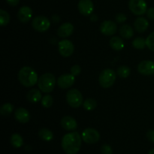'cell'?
Returning <instances> with one entry per match:
<instances>
[{
    "instance_id": "1",
    "label": "cell",
    "mask_w": 154,
    "mask_h": 154,
    "mask_svg": "<svg viewBox=\"0 0 154 154\" xmlns=\"http://www.w3.org/2000/svg\"><path fill=\"white\" fill-rule=\"evenodd\" d=\"M82 138L77 132L66 134L62 138L61 146L64 152L67 154H77L81 147Z\"/></svg>"
},
{
    "instance_id": "2",
    "label": "cell",
    "mask_w": 154,
    "mask_h": 154,
    "mask_svg": "<svg viewBox=\"0 0 154 154\" xmlns=\"http://www.w3.org/2000/svg\"><path fill=\"white\" fill-rule=\"evenodd\" d=\"M17 77L20 83L26 87H30L35 85L38 81L35 71L29 66H24L20 69L18 72Z\"/></svg>"
},
{
    "instance_id": "3",
    "label": "cell",
    "mask_w": 154,
    "mask_h": 154,
    "mask_svg": "<svg viewBox=\"0 0 154 154\" xmlns=\"http://www.w3.org/2000/svg\"><path fill=\"white\" fill-rule=\"evenodd\" d=\"M56 84V78L53 74L45 73L38 78V86L41 91L49 93L54 90Z\"/></svg>"
},
{
    "instance_id": "4",
    "label": "cell",
    "mask_w": 154,
    "mask_h": 154,
    "mask_svg": "<svg viewBox=\"0 0 154 154\" xmlns=\"http://www.w3.org/2000/svg\"><path fill=\"white\" fill-rule=\"evenodd\" d=\"M116 73L113 69H107L102 71L99 77V84L103 88L107 89L112 87L116 81Z\"/></svg>"
},
{
    "instance_id": "5",
    "label": "cell",
    "mask_w": 154,
    "mask_h": 154,
    "mask_svg": "<svg viewBox=\"0 0 154 154\" xmlns=\"http://www.w3.org/2000/svg\"><path fill=\"white\" fill-rule=\"evenodd\" d=\"M66 101L69 106L78 108L83 105V96L77 89H71L66 93Z\"/></svg>"
},
{
    "instance_id": "6",
    "label": "cell",
    "mask_w": 154,
    "mask_h": 154,
    "mask_svg": "<svg viewBox=\"0 0 154 154\" xmlns=\"http://www.w3.org/2000/svg\"><path fill=\"white\" fill-rule=\"evenodd\" d=\"M129 10L135 15H143L147 12V5L144 0H129Z\"/></svg>"
},
{
    "instance_id": "7",
    "label": "cell",
    "mask_w": 154,
    "mask_h": 154,
    "mask_svg": "<svg viewBox=\"0 0 154 154\" xmlns=\"http://www.w3.org/2000/svg\"><path fill=\"white\" fill-rule=\"evenodd\" d=\"M32 26L35 30L40 32L47 31L51 26V22L45 16H37L32 21Z\"/></svg>"
},
{
    "instance_id": "8",
    "label": "cell",
    "mask_w": 154,
    "mask_h": 154,
    "mask_svg": "<svg viewBox=\"0 0 154 154\" xmlns=\"http://www.w3.org/2000/svg\"><path fill=\"white\" fill-rule=\"evenodd\" d=\"M82 140L87 144H93L97 143L100 139V134L96 129L93 128H87L84 129L81 135Z\"/></svg>"
},
{
    "instance_id": "9",
    "label": "cell",
    "mask_w": 154,
    "mask_h": 154,
    "mask_svg": "<svg viewBox=\"0 0 154 154\" xmlns=\"http://www.w3.org/2000/svg\"><path fill=\"white\" fill-rule=\"evenodd\" d=\"M58 51L61 56L64 57H69L73 54L75 47L71 41L65 39V40H62L59 42Z\"/></svg>"
},
{
    "instance_id": "10",
    "label": "cell",
    "mask_w": 154,
    "mask_h": 154,
    "mask_svg": "<svg viewBox=\"0 0 154 154\" xmlns=\"http://www.w3.org/2000/svg\"><path fill=\"white\" fill-rule=\"evenodd\" d=\"M80 13L84 16H90L94 10V5L91 0H80L78 4Z\"/></svg>"
},
{
    "instance_id": "11",
    "label": "cell",
    "mask_w": 154,
    "mask_h": 154,
    "mask_svg": "<svg viewBox=\"0 0 154 154\" xmlns=\"http://www.w3.org/2000/svg\"><path fill=\"white\" fill-rule=\"evenodd\" d=\"M75 81V76L72 74H65L59 77L57 79V85L61 89L70 88Z\"/></svg>"
},
{
    "instance_id": "12",
    "label": "cell",
    "mask_w": 154,
    "mask_h": 154,
    "mask_svg": "<svg viewBox=\"0 0 154 154\" xmlns=\"http://www.w3.org/2000/svg\"><path fill=\"white\" fill-rule=\"evenodd\" d=\"M117 30L116 23L112 20H105L100 25V32L106 36L113 35Z\"/></svg>"
},
{
    "instance_id": "13",
    "label": "cell",
    "mask_w": 154,
    "mask_h": 154,
    "mask_svg": "<svg viewBox=\"0 0 154 154\" xmlns=\"http://www.w3.org/2000/svg\"><path fill=\"white\" fill-rule=\"evenodd\" d=\"M138 71L143 75H154V63L150 60H144L138 65Z\"/></svg>"
},
{
    "instance_id": "14",
    "label": "cell",
    "mask_w": 154,
    "mask_h": 154,
    "mask_svg": "<svg viewBox=\"0 0 154 154\" xmlns=\"http://www.w3.org/2000/svg\"><path fill=\"white\" fill-rule=\"evenodd\" d=\"M32 17V10L29 6H22L17 13V18L21 23H28Z\"/></svg>"
},
{
    "instance_id": "15",
    "label": "cell",
    "mask_w": 154,
    "mask_h": 154,
    "mask_svg": "<svg viewBox=\"0 0 154 154\" xmlns=\"http://www.w3.org/2000/svg\"><path fill=\"white\" fill-rule=\"evenodd\" d=\"M60 125L65 130L67 131H75L78 128L76 120L70 116L63 117L60 121Z\"/></svg>"
},
{
    "instance_id": "16",
    "label": "cell",
    "mask_w": 154,
    "mask_h": 154,
    "mask_svg": "<svg viewBox=\"0 0 154 154\" xmlns=\"http://www.w3.org/2000/svg\"><path fill=\"white\" fill-rule=\"evenodd\" d=\"M74 32V26L71 23L66 22L62 24L57 30V35L61 38L70 36Z\"/></svg>"
},
{
    "instance_id": "17",
    "label": "cell",
    "mask_w": 154,
    "mask_h": 154,
    "mask_svg": "<svg viewBox=\"0 0 154 154\" xmlns=\"http://www.w3.org/2000/svg\"><path fill=\"white\" fill-rule=\"evenodd\" d=\"M14 117L19 123H26L30 120V114L25 108H19L15 111Z\"/></svg>"
},
{
    "instance_id": "18",
    "label": "cell",
    "mask_w": 154,
    "mask_h": 154,
    "mask_svg": "<svg viewBox=\"0 0 154 154\" xmlns=\"http://www.w3.org/2000/svg\"><path fill=\"white\" fill-rule=\"evenodd\" d=\"M134 26L138 32L142 33L145 32L148 28L149 22L146 18L139 17L135 20V23H134Z\"/></svg>"
},
{
    "instance_id": "19",
    "label": "cell",
    "mask_w": 154,
    "mask_h": 154,
    "mask_svg": "<svg viewBox=\"0 0 154 154\" xmlns=\"http://www.w3.org/2000/svg\"><path fill=\"white\" fill-rule=\"evenodd\" d=\"M26 98L27 100L29 102H32V103H37L39 101L42 100V93H41L40 90H37V89H32V90H30L27 93Z\"/></svg>"
},
{
    "instance_id": "20",
    "label": "cell",
    "mask_w": 154,
    "mask_h": 154,
    "mask_svg": "<svg viewBox=\"0 0 154 154\" xmlns=\"http://www.w3.org/2000/svg\"><path fill=\"white\" fill-rule=\"evenodd\" d=\"M110 46L114 51H121L124 48V42H123V39L120 38L118 36H114V37L111 38L110 40Z\"/></svg>"
},
{
    "instance_id": "21",
    "label": "cell",
    "mask_w": 154,
    "mask_h": 154,
    "mask_svg": "<svg viewBox=\"0 0 154 154\" xmlns=\"http://www.w3.org/2000/svg\"><path fill=\"white\" fill-rule=\"evenodd\" d=\"M119 32L121 37H123L125 39H129L133 36L134 31L132 29V26L128 24H124L121 26L119 29Z\"/></svg>"
},
{
    "instance_id": "22",
    "label": "cell",
    "mask_w": 154,
    "mask_h": 154,
    "mask_svg": "<svg viewBox=\"0 0 154 154\" xmlns=\"http://www.w3.org/2000/svg\"><path fill=\"white\" fill-rule=\"evenodd\" d=\"M38 136L41 139L45 141H51L54 139V134L50 129L42 128L39 130Z\"/></svg>"
},
{
    "instance_id": "23",
    "label": "cell",
    "mask_w": 154,
    "mask_h": 154,
    "mask_svg": "<svg viewBox=\"0 0 154 154\" xmlns=\"http://www.w3.org/2000/svg\"><path fill=\"white\" fill-rule=\"evenodd\" d=\"M11 144L15 148H20L23 145V139L20 134L14 133L11 136Z\"/></svg>"
},
{
    "instance_id": "24",
    "label": "cell",
    "mask_w": 154,
    "mask_h": 154,
    "mask_svg": "<svg viewBox=\"0 0 154 154\" xmlns=\"http://www.w3.org/2000/svg\"><path fill=\"white\" fill-rule=\"evenodd\" d=\"M83 107L87 111H93L97 107V102L94 99H87L83 103Z\"/></svg>"
},
{
    "instance_id": "25",
    "label": "cell",
    "mask_w": 154,
    "mask_h": 154,
    "mask_svg": "<svg viewBox=\"0 0 154 154\" xmlns=\"http://www.w3.org/2000/svg\"><path fill=\"white\" fill-rule=\"evenodd\" d=\"M132 46H133L135 49H144V48L147 46V45H146V39L143 38L141 37L136 38L134 39L133 42H132Z\"/></svg>"
},
{
    "instance_id": "26",
    "label": "cell",
    "mask_w": 154,
    "mask_h": 154,
    "mask_svg": "<svg viewBox=\"0 0 154 154\" xmlns=\"http://www.w3.org/2000/svg\"><path fill=\"white\" fill-rule=\"evenodd\" d=\"M10 22V15L3 9L0 10V25L2 26L8 25V23Z\"/></svg>"
},
{
    "instance_id": "27",
    "label": "cell",
    "mask_w": 154,
    "mask_h": 154,
    "mask_svg": "<svg viewBox=\"0 0 154 154\" xmlns=\"http://www.w3.org/2000/svg\"><path fill=\"white\" fill-rule=\"evenodd\" d=\"M14 110L13 105L11 103H5L2 105L0 108V114L3 116H8L12 113Z\"/></svg>"
},
{
    "instance_id": "28",
    "label": "cell",
    "mask_w": 154,
    "mask_h": 154,
    "mask_svg": "<svg viewBox=\"0 0 154 154\" xmlns=\"http://www.w3.org/2000/svg\"><path fill=\"white\" fill-rule=\"evenodd\" d=\"M117 75L122 78H126L129 76L131 73V70L128 66H122L117 69Z\"/></svg>"
},
{
    "instance_id": "29",
    "label": "cell",
    "mask_w": 154,
    "mask_h": 154,
    "mask_svg": "<svg viewBox=\"0 0 154 154\" xmlns=\"http://www.w3.org/2000/svg\"><path fill=\"white\" fill-rule=\"evenodd\" d=\"M41 102H42V105L44 108H49L54 104V99L51 95H45L42 97Z\"/></svg>"
},
{
    "instance_id": "30",
    "label": "cell",
    "mask_w": 154,
    "mask_h": 154,
    "mask_svg": "<svg viewBox=\"0 0 154 154\" xmlns=\"http://www.w3.org/2000/svg\"><path fill=\"white\" fill-rule=\"evenodd\" d=\"M146 45L150 51H154V32L150 33L146 38Z\"/></svg>"
},
{
    "instance_id": "31",
    "label": "cell",
    "mask_w": 154,
    "mask_h": 154,
    "mask_svg": "<svg viewBox=\"0 0 154 154\" xmlns=\"http://www.w3.org/2000/svg\"><path fill=\"white\" fill-rule=\"evenodd\" d=\"M102 154H113V150L111 146L108 144H105L101 147Z\"/></svg>"
},
{
    "instance_id": "32",
    "label": "cell",
    "mask_w": 154,
    "mask_h": 154,
    "mask_svg": "<svg viewBox=\"0 0 154 154\" xmlns=\"http://www.w3.org/2000/svg\"><path fill=\"white\" fill-rule=\"evenodd\" d=\"M81 68L80 67V66H78V65H75V66H72V69H71V74L75 77L78 76V75L81 74Z\"/></svg>"
},
{
    "instance_id": "33",
    "label": "cell",
    "mask_w": 154,
    "mask_h": 154,
    "mask_svg": "<svg viewBox=\"0 0 154 154\" xmlns=\"http://www.w3.org/2000/svg\"><path fill=\"white\" fill-rule=\"evenodd\" d=\"M126 20H127L126 15L123 13H119L116 16V21H117L118 23H124Z\"/></svg>"
},
{
    "instance_id": "34",
    "label": "cell",
    "mask_w": 154,
    "mask_h": 154,
    "mask_svg": "<svg viewBox=\"0 0 154 154\" xmlns=\"http://www.w3.org/2000/svg\"><path fill=\"white\" fill-rule=\"evenodd\" d=\"M147 139L150 141V142L154 143V130L150 129V130L147 131V134H146Z\"/></svg>"
},
{
    "instance_id": "35",
    "label": "cell",
    "mask_w": 154,
    "mask_h": 154,
    "mask_svg": "<svg viewBox=\"0 0 154 154\" xmlns=\"http://www.w3.org/2000/svg\"><path fill=\"white\" fill-rule=\"evenodd\" d=\"M147 15L149 19L154 20V8H150L147 11Z\"/></svg>"
},
{
    "instance_id": "36",
    "label": "cell",
    "mask_w": 154,
    "mask_h": 154,
    "mask_svg": "<svg viewBox=\"0 0 154 154\" xmlns=\"http://www.w3.org/2000/svg\"><path fill=\"white\" fill-rule=\"evenodd\" d=\"M7 2V3L8 5H10L11 6H16L19 4L20 0H5Z\"/></svg>"
},
{
    "instance_id": "37",
    "label": "cell",
    "mask_w": 154,
    "mask_h": 154,
    "mask_svg": "<svg viewBox=\"0 0 154 154\" xmlns=\"http://www.w3.org/2000/svg\"><path fill=\"white\" fill-rule=\"evenodd\" d=\"M90 20L93 21V22H95V21L98 20V17L97 15L93 14L91 17H90Z\"/></svg>"
},
{
    "instance_id": "38",
    "label": "cell",
    "mask_w": 154,
    "mask_h": 154,
    "mask_svg": "<svg viewBox=\"0 0 154 154\" xmlns=\"http://www.w3.org/2000/svg\"><path fill=\"white\" fill-rule=\"evenodd\" d=\"M52 19L54 22L57 23V22H59V20H60V17L57 16V15H54V16L52 17Z\"/></svg>"
},
{
    "instance_id": "39",
    "label": "cell",
    "mask_w": 154,
    "mask_h": 154,
    "mask_svg": "<svg viewBox=\"0 0 154 154\" xmlns=\"http://www.w3.org/2000/svg\"><path fill=\"white\" fill-rule=\"evenodd\" d=\"M148 154H154V148L152 149V150H150V151H149Z\"/></svg>"
}]
</instances>
